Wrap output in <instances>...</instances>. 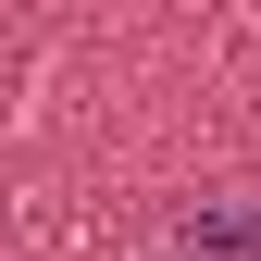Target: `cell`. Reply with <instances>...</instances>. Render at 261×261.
I'll return each mask as SVG.
<instances>
[{"instance_id": "obj_1", "label": "cell", "mask_w": 261, "mask_h": 261, "mask_svg": "<svg viewBox=\"0 0 261 261\" xmlns=\"http://www.w3.org/2000/svg\"><path fill=\"white\" fill-rule=\"evenodd\" d=\"M174 261H261V212H187Z\"/></svg>"}]
</instances>
